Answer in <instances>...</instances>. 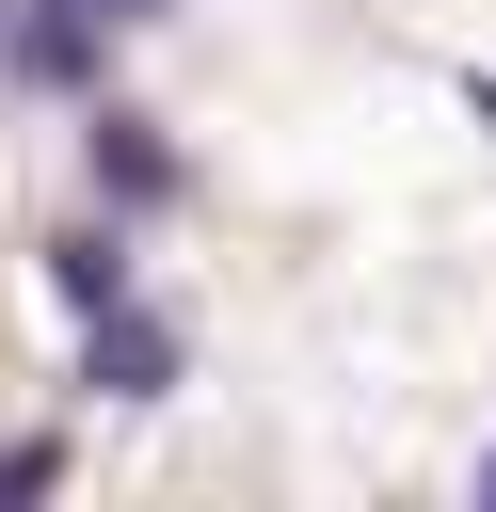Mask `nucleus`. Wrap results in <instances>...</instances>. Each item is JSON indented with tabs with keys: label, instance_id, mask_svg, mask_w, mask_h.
Segmentation results:
<instances>
[{
	"label": "nucleus",
	"instance_id": "obj_1",
	"mask_svg": "<svg viewBox=\"0 0 496 512\" xmlns=\"http://www.w3.org/2000/svg\"><path fill=\"white\" fill-rule=\"evenodd\" d=\"M80 384H96V400H176V320H160L144 288L96 304V320H80Z\"/></svg>",
	"mask_w": 496,
	"mask_h": 512
},
{
	"label": "nucleus",
	"instance_id": "obj_2",
	"mask_svg": "<svg viewBox=\"0 0 496 512\" xmlns=\"http://www.w3.org/2000/svg\"><path fill=\"white\" fill-rule=\"evenodd\" d=\"M96 32H112L96 0H0V64H16L32 96H80V80H96Z\"/></svg>",
	"mask_w": 496,
	"mask_h": 512
},
{
	"label": "nucleus",
	"instance_id": "obj_3",
	"mask_svg": "<svg viewBox=\"0 0 496 512\" xmlns=\"http://www.w3.org/2000/svg\"><path fill=\"white\" fill-rule=\"evenodd\" d=\"M80 160H96V208H176V144H160V112H96Z\"/></svg>",
	"mask_w": 496,
	"mask_h": 512
},
{
	"label": "nucleus",
	"instance_id": "obj_4",
	"mask_svg": "<svg viewBox=\"0 0 496 512\" xmlns=\"http://www.w3.org/2000/svg\"><path fill=\"white\" fill-rule=\"evenodd\" d=\"M48 288H64V320L128 304V208H112V224H64V240H48Z\"/></svg>",
	"mask_w": 496,
	"mask_h": 512
},
{
	"label": "nucleus",
	"instance_id": "obj_5",
	"mask_svg": "<svg viewBox=\"0 0 496 512\" xmlns=\"http://www.w3.org/2000/svg\"><path fill=\"white\" fill-rule=\"evenodd\" d=\"M48 480H64V448H48V432H16V448H0V512H16V496H48Z\"/></svg>",
	"mask_w": 496,
	"mask_h": 512
},
{
	"label": "nucleus",
	"instance_id": "obj_6",
	"mask_svg": "<svg viewBox=\"0 0 496 512\" xmlns=\"http://www.w3.org/2000/svg\"><path fill=\"white\" fill-rule=\"evenodd\" d=\"M96 16H112V32H128V16H176V0H96Z\"/></svg>",
	"mask_w": 496,
	"mask_h": 512
},
{
	"label": "nucleus",
	"instance_id": "obj_7",
	"mask_svg": "<svg viewBox=\"0 0 496 512\" xmlns=\"http://www.w3.org/2000/svg\"><path fill=\"white\" fill-rule=\"evenodd\" d=\"M464 112H480V128H496V80H464Z\"/></svg>",
	"mask_w": 496,
	"mask_h": 512
},
{
	"label": "nucleus",
	"instance_id": "obj_8",
	"mask_svg": "<svg viewBox=\"0 0 496 512\" xmlns=\"http://www.w3.org/2000/svg\"><path fill=\"white\" fill-rule=\"evenodd\" d=\"M480 512H496V448H480Z\"/></svg>",
	"mask_w": 496,
	"mask_h": 512
}]
</instances>
